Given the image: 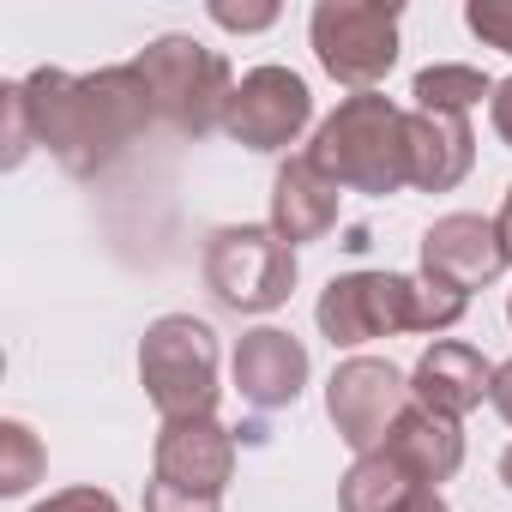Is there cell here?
Masks as SVG:
<instances>
[{
  "instance_id": "2e32d148",
  "label": "cell",
  "mask_w": 512,
  "mask_h": 512,
  "mask_svg": "<svg viewBox=\"0 0 512 512\" xmlns=\"http://www.w3.org/2000/svg\"><path fill=\"white\" fill-rule=\"evenodd\" d=\"M386 452H398L422 482H446V476H458V464H464V428L452 422V416H434V410H422L416 398H410V410L392 422V434H386Z\"/></svg>"
},
{
  "instance_id": "cb8c5ba5",
  "label": "cell",
  "mask_w": 512,
  "mask_h": 512,
  "mask_svg": "<svg viewBox=\"0 0 512 512\" xmlns=\"http://www.w3.org/2000/svg\"><path fill=\"white\" fill-rule=\"evenodd\" d=\"M31 512H121V500L109 494V488H91V482H79V488H61V494H49L43 506H31Z\"/></svg>"
},
{
  "instance_id": "5bb4252c",
  "label": "cell",
  "mask_w": 512,
  "mask_h": 512,
  "mask_svg": "<svg viewBox=\"0 0 512 512\" xmlns=\"http://www.w3.org/2000/svg\"><path fill=\"white\" fill-rule=\"evenodd\" d=\"M338 193L344 187L326 181L308 151L290 157V163H278V175H272V229L290 247H308V241L332 235L338 229Z\"/></svg>"
},
{
  "instance_id": "7a4b0ae2",
  "label": "cell",
  "mask_w": 512,
  "mask_h": 512,
  "mask_svg": "<svg viewBox=\"0 0 512 512\" xmlns=\"http://www.w3.org/2000/svg\"><path fill=\"white\" fill-rule=\"evenodd\" d=\"M308 157L344 193L386 199V193L410 187V109H398L380 91H356L314 127Z\"/></svg>"
},
{
  "instance_id": "6da1fadb",
  "label": "cell",
  "mask_w": 512,
  "mask_h": 512,
  "mask_svg": "<svg viewBox=\"0 0 512 512\" xmlns=\"http://www.w3.org/2000/svg\"><path fill=\"white\" fill-rule=\"evenodd\" d=\"M25 103H31V121H37V145L67 175H103L157 121V103H151L133 61L103 67V73L37 67V73H25Z\"/></svg>"
},
{
  "instance_id": "ba28073f",
  "label": "cell",
  "mask_w": 512,
  "mask_h": 512,
  "mask_svg": "<svg viewBox=\"0 0 512 512\" xmlns=\"http://www.w3.org/2000/svg\"><path fill=\"white\" fill-rule=\"evenodd\" d=\"M404 410H410V374H398L386 356H344L326 380V416L356 458L386 446Z\"/></svg>"
},
{
  "instance_id": "277c9868",
  "label": "cell",
  "mask_w": 512,
  "mask_h": 512,
  "mask_svg": "<svg viewBox=\"0 0 512 512\" xmlns=\"http://www.w3.org/2000/svg\"><path fill=\"white\" fill-rule=\"evenodd\" d=\"M133 67H139V79L157 103V121H169L175 133H193V139L223 127L229 97H235V73L217 49H205L199 37L169 31V37L145 43V55Z\"/></svg>"
},
{
  "instance_id": "7402d4cb",
  "label": "cell",
  "mask_w": 512,
  "mask_h": 512,
  "mask_svg": "<svg viewBox=\"0 0 512 512\" xmlns=\"http://www.w3.org/2000/svg\"><path fill=\"white\" fill-rule=\"evenodd\" d=\"M464 25H470V37H482L488 49L512 55V0H470V7H464Z\"/></svg>"
},
{
  "instance_id": "f1b7e54d",
  "label": "cell",
  "mask_w": 512,
  "mask_h": 512,
  "mask_svg": "<svg viewBox=\"0 0 512 512\" xmlns=\"http://www.w3.org/2000/svg\"><path fill=\"white\" fill-rule=\"evenodd\" d=\"M494 229H500V253H506V266H512V187H506V199L494 211Z\"/></svg>"
},
{
  "instance_id": "d4e9b609",
  "label": "cell",
  "mask_w": 512,
  "mask_h": 512,
  "mask_svg": "<svg viewBox=\"0 0 512 512\" xmlns=\"http://www.w3.org/2000/svg\"><path fill=\"white\" fill-rule=\"evenodd\" d=\"M211 25H223V31H272L278 25V7H211Z\"/></svg>"
},
{
  "instance_id": "52a82bcc",
  "label": "cell",
  "mask_w": 512,
  "mask_h": 512,
  "mask_svg": "<svg viewBox=\"0 0 512 512\" xmlns=\"http://www.w3.org/2000/svg\"><path fill=\"white\" fill-rule=\"evenodd\" d=\"M314 326L332 350H362L392 332H416V278L404 272H344L320 290Z\"/></svg>"
},
{
  "instance_id": "8fae6325",
  "label": "cell",
  "mask_w": 512,
  "mask_h": 512,
  "mask_svg": "<svg viewBox=\"0 0 512 512\" xmlns=\"http://www.w3.org/2000/svg\"><path fill=\"white\" fill-rule=\"evenodd\" d=\"M422 272L452 284V290H488L506 272V253H500V229L482 211H446L422 229Z\"/></svg>"
},
{
  "instance_id": "e0dca14e",
  "label": "cell",
  "mask_w": 512,
  "mask_h": 512,
  "mask_svg": "<svg viewBox=\"0 0 512 512\" xmlns=\"http://www.w3.org/2000/svg\"><path fill=\"white\" fill-rule=\"evenodd\" d=\"M416 488H422V476H416L398 452L374 446V452H362V458L338 476V506H344V512H398Z\"/></svg>"
},
{
  "instance_id": "f546056e",
  "label": "cell",
  "mask_w": 512,
  "mask_h": 512,
  "mask_svg": "<svg viewBox=\"0 0 512 512\" xmlns=\"http://www.w3.org/2000/svg\"><path fill=\"white\" fill-rule=\"evenodd\" d=\"M500 482H506V488H512V446H506V452H500Z\"/></svg>"
},
{
  "instance_id": "30bf717a",
  "label": "cell",
  "mask_w": 512,
  "mask_h": 512,
  "mask_svg": "<svg viewBox=\"0 0 512 512\" xmlns=\"http://www.w3.org/2000/svg\"><path fill=\"white\" fill-rule=\"evenodd\" d=\"M151 476L187 494H217L235 482V434L217 416H193V422H163L157 446H151Z\"/></svg>"
},
{
  "instance_id": "7c38bea8",
  "label": "cell",
  "mask_w": 512,
  "mask_h": 512,
  "mask_svg": "<svg viewBox=\"0 0 512 512\" xmlns=\"http://www.w3.org/2000/svg\"><path fill=\"white\" fill-rule=\"evenodd\" d=\"M229 374H235V392L253 410H290L308 386V344L284 326H253V332L235 338Z\"/></svg>"
},
{
  "instance_id": "5b68a950",
  "label": "cell",
  "mask_w": 512,
  "mask_h": 512,
  "mask_svg": "<svg viewBox=\"0 0 512 512\" xmlns=\"http://www.w3.org/2000/svg\"><path fill=\"white\" fill-rule=\"evenodd\" d=\"M139 380L163 422L217 416V332L193 314H163L139 338Z\"/></svg>"
},
{
  "instance_id": "8992f818",
  "label": "cell",
  "mask_w": 512,
  "mask_h": 512,
  "mask_svg": "<svg viewBox=\"0 0 512 512\" xmlns=\"http://www.w3.org/2000/svg\"><path fill=\"white\" fill-rule=\"evenodd\" d=\"M398 0H320L308 13V43L326 79L356 91H380V79L398 67Z\"/></svg>"
},
{
  "instance_id": "44dd1931",
  "label": "cell",
  "mask_w": 512,
  "mask_h": 512,
  "mask_svg": "<svg viewBox=\"0 0 512 512\" xmlns=\"http://www.w3.org/2000/svg\"><path fill=\"white\" fill-rule=\"evenodd\" d=\"M0 121H7V139H0L7 151H0V163L19 169L31 157V145H37V121H31V103H25V79L0 85Z\"/></svg>"
},
{
  "instance_id": "4316f807",
  "label": "cell",
  "mask_w": 512,
  "mask_h": 512,
  "mask_svg": "<svg viewBox=\"0 0 512 512\" xmlns=\"http://www.w3.org/2000/svg\"><path fill=\"white\" fill-rule=\"evenodd\" d=\"M488 404H494V410H500V422L512 428V356L494 368V392H488Z\"/></svg>"
},
{
  "instance_id": "484cf974",
  "label": "cell",
  "mask_w": 512,
  "mask_h": 512,
  "mask_svg": "<svg viewBox=\"0 0 512 512\" xmlns=\"http://www.w3.org/2000/svg\"><path fill=\"white\" fill-rule=\"evenodd\" d=\"M488 121H494L500 145L512 151V79H500V85H494V97H488Z\"/></svg>"
},
{
  "instance_id": "603a6c76",
  "label": "cell",
  "mask_w": 512,
  "mask_h": 512,
  "mask_svg": "<svg viewBox=\"0 0 512 512\" xmlns=\"http://www.w3.org/2000/svg\"><path fill=\"white\" fill-rule=\"evenodd\" d=\"M145 512H223L217 494H187V488H169V482H145Z\"/></svg>"
},
{
  "instance_id": "4dcf8cb0",
  "label": "cell",
  "mask_w": 512,
  "mask_h": 512,
  "mask_svg": "<svg viewBox=\"0 0 512 512\" xmlns=\"http://www.w3.org/2000/svg\"><path fill=\"white\" fill-rule=\"evenodd\" d=\"M506 320H512V296H506Z\"/></svg>"
},
{
  "instance_id": "83f0119b",
  "label": "cell",
  "mask_w": 512,
  "mask_h": 512,
  "mask_svg": "<svg viewBox=\"0 0 512 512\" xmlns=\"http://www.w3.org/2000/svg\"><path fill=\"white\" fill-rule=\"evenodd\" d=\"M398 512H452V506H446V494H440L434 482H422V488H416V494H410Z\"/></svg>"
},
{
  "instance_id": "3957f363",
  "label": "cell",
  "mask_w": 512,
  "mask_h": 512,
  "mask_svg": "<svg viewBox=\"0 0 512 512\" xmlns=\"http://www.w3.org/2000/svg\"><path fill=\"white\" fill-rule=\"evenodd\" d=\"M199 272L229 314H278L302 266H296V247L272 223H223L205 235Z\"/></svg>"
},
{
  "instance_id": "9a60e30c",
  "label": "cell",
  "mask_w": 512,
  "mask_h": 512,
  "mask_svg": "<svg viewBox=\"0 0 512 512\" xmlns=\"http://www.w3.org/2000/svg\"><path fill=\"white\" fill-rule=\"evenodd\" d=\"M476 163V133L470 115H434L410 109V187L422 193H452Z\"/></svg>"
},
{
  "instance_id": "d6986e66",
  "label": "cell",
  "mask_w": 512,
  "mask_h": 512,
  "mask_svg": "<svg viewBox=\"0 0 512 512\" xmlns=\"http://www.w3.org/2000/svg\"><path fill=\"white\" fill-rule=\"evenodd\" d=\"M49 470L43 440L25 422H0V494H31Z\"/></svg>"
},
{
  "instance_id": "9c48e42d",
  "label": "cell",
  "mask_w": 512,
  "mask_h": 512,
  "mask_svg": "<svg viewBox=\"0 0 512 512\" xmlns=\"http://www.w3.org/2000/svg\"><path fill=\"white\" fill-rule=\"evenodd\" d=\"M314 121V91L302 73L266 61L235 79V97H229V115H223V133L247 151H290Z\"/></svg>"
},
{
  "instance_id": "ac0fdd59",
  "label": "cell",
  "mask_w": 512,
  "mask_h": 512,
  "mask_svg": "<svg viewBox=\"0 0 512 512\" xmlns=\"http://www.w3.org/2000/svg\"><path fill=\"white\" fill-rule=\"evenodd\" d=\"M410 97H416V109H434V115H470L482 97H494V79L470 61H434L416 73Z\"/></svg>"
},
{
  "instance_id": "4fadbf2b",
  "label": "cell",
  "mask_w": 512,
  "mask_h": 512,
  "mask_svg": "<svg viewBox=\"0 0 512 512\" xmlns=\"http://www.w3.org/2000/svg\"><path fill=\"white\" fill-rule=\"evenodd\" d=\"M494 392V362L458 338H434L422 350V362L410 368V398L434 416L464 422L470 410H482V398Z\"/></svg>"
},
{
  "instance_id": "ffe728a7",
  "label": "cell",
  "mask_w": 512,
  "mask_h": 512,
  "mask_svg": "<svg viewBox=\"0 0 512 512\" xmlns=\"http://www.w3.org/2000/svg\"><path fill=\"white\" fill-rule=\"evenodd\" d=\"M464 314H470V296H464V290H452V284L416 272V332L440 338V332H452Z\"/></svg>"
}]
</instances>
